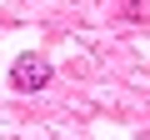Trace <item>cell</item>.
Segmentation results:
<instances>
[{
	"instance_id": "cell-1",
	"label": "cell",
	"mask_w": 150,
	"mask_h": 140,
	"mask_svg": "<svg viewBox=\"0 0 150 140\" xmlns=\"http://www.w3.org/2000/svg\"><path fill=\"white\" fill-rule=\"evenodd\" d=\"M10 85H15L20 95H35V90H45V85H50V60H45L40 50H25V55H15V65H10Z\"/></svg>"
}]
</instances>
